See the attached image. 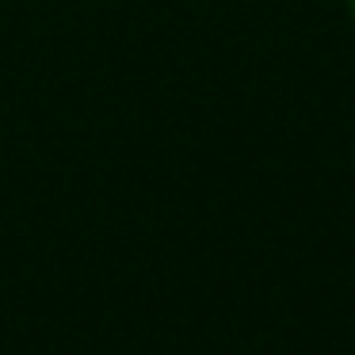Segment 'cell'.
<instances>
[{"mask_svg":"<svg viewBox=\"0 0 355 355\" xmlns=\"http://www.w3.org/2000/svg\"><path fill=\"white\" fill-rule=\"evenodd\" d=\"M347 12H352V19H355V0H347Z\"/></svg>","mask_w":355,"mask_h":355,"instance_id":"1","label":"cell"}]
</instances>
